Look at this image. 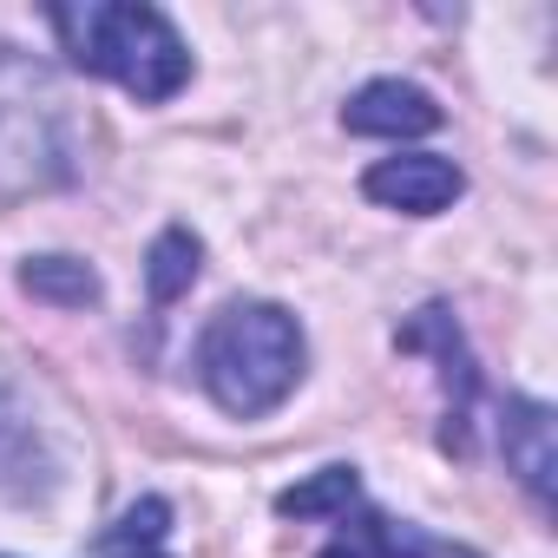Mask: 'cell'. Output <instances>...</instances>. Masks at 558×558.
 Segmentation results:
<instances>
[{
  "mask_svg": "<svg viewBox=\"0 0 558 558\" xmlns=\"http://www.w3.org/2000/svg\"><path fill=\"white\" fill-rule=\"evenodd\" d=\"M86 132L60 73L0 40V204H27L80 178Z\"/></svg>",
  "mask_w": 558,
  "mask_h": 558,
  "instance_id": "obj_1",
  "label": "cell"
},
{
  "mask_svg": "<svg viewBox=\"0 0 558 558\" xmlns=\"http://www.w3.org/2000/svg\"><path fill=\"white\" fill-rule=\"evenodd\" d=\"M303 329L290 310L276 303H223L204 336H197V381L204 395L236 414V421H263L276 414L296 381H303Z\"/></svg>",
  "mask_w": 558,
  "mask_h": 558,
  "instance_id": "obj_2",
  "label": "cell"
},
{
  "mask_svg": "<svg viewBox=\"0 0 558 558\" xmlns=\"http://www.w3.org/2000/svg\"><path fill=\"white\" fill-rule=\"evenodd\" d=\"M66 60L80 73H99L125 86L145 106H165L191 86V47L158 8H119V0H93V8H53L47 14Z\"/></svg>",
  "mask_w": 558,
  "mask_h": 558,
  "instance_id": "obj_3",
  "label": "cell"
},
{
  "mask_svg": "<svg viewBox=\"0 0 558 558\" xmlns=\"http://www.w3.org/2000/svg\"><path fill=\"white\" fill-rule=\"evenodd\" d=\"M395 342H401V349H434V362H440V388H447V427H440V447H447V453H473V401H480V368H473V355H466L460 323L434 303V310H421V316H414Z\"/></svg>",
  "mask_w": 558,
  "mask_h": 558,
  "instance_id": "obj_4",
  "label": "cell"
},
{
  "mask_svg": "<svg viewBox=\"0 0 558 558\" xmlns=\"http://www.w3.org/2000/svg\"><path fill=\"white\" fill-rule=\"evenodd\" d=\"M60 486V460L47 427L34 421L21 388H0V506H40Z\"/></svg>",
  "mask_w": 558,
  "mask_h": 558,
  "instance_id": "obj_5",
  "label": "cell"
},
{
  "mask_svg": "<svg viewBox=\"0 0 558 558\" xmlns=\"http://www.w3.org/2000/svg\"><path fill=\"white\" fill-rule=\"evenodd\" d=\"M316 558H480L453 538H434L408 519H388V512H368L362 499L336 519V538L316 551Z\"/></svg>",
  "mask_w": 558,
  "mask_h": 558,
  "instance_id": "obj_6",
  "label": "cell"
},
{
  "mask_svg": "<svg viewBox=\"0 0 558 558\" xmlns=\"http://www.w3.org/2000/svg\"><path fill=\"white\" fill-rule=\"evenodd\" d=\"M362 191H368L375 204H388V210L434 217V210H447V204L466 191V178H460V165L440 158V151H401V158H381V165L362 178Z\"/></svg>",
  "mask_w": 558,
  "mask_h": 558,
  "instance_id": "obj_7",
  "label": "cell"
},
{
  "mask_svg": "<svg viewBox=\"0 0 558 558\" xmlns=\"http://www.w3.org/2000/svg\"><path fill=\"white\" fill-rule=\"evenodd\" d=\"M447 112L434 106V93L427 86H414V80H368L349 106H342V125L355 132V138H421V132H434Z\"/></svg>",
  "mask_w": 558,
  "mask_h": 558,
  "instance_id": "obj_8",
  "label": "cell"
},
{
  "mask_svg": "<svg viewBox=\"0 0 558 558\" xmlns=\"http://www.w3.org/2000/svg\"><path fill=\"white\" fill-rule=\"evenodd\" d=\"M499 447H506L512 480H519L538 506H551V408L532 401V395H512V401L499 408Z\"/></svg>",
  "mask_w": 558,
  "mask_h": 558,
  "instance_id": "obj_9",
  "label": "cell"
},
{
  "mask_svg": "<svg viewBox=\"0 0 558 558\" xmlns=\"http://www.w3.org/2000/svg\"><path fill=\"white\" fill-rule=\"evenodd\" d=\"M197 263H204V243H197L184 223H171V230L145 250V290H151L158 310H171V303L197 283Z\"/></svg>",
  "mask_w": 558,
  "mask_h": 558,
  "instance_id": "obj_10",
  "label": "cell"
},
{
  "mask_svg": "<svg viewBox=\"0 0 558 558\" xmlns=\"http://www.w3.org/2000/svg\"><path fill=\"white\" fill-rule=\"evenodd\" d=\"M165 538H171V499L145 493V499H132V506L119 512V525L106 532V558H171Z\"/></svg>",
  "mask_w": 558,
  "mask_h": 558,
  "instance_id": "obj_11",
  "label": "cell"
},
{
  "mask_svg": "<svg viewBox=\"0 0 558 558\" xmlns=\"http://www.w3.org/2000/svg\"><path fill=\"white\" fill-rule=\"evenodd\" d=\"M21 290L40 303H60V310H86V303H99V276L80 256H34L21 269Z\"/></svg>",
  "mask_w": 558,
  "mask_h": 558,
  "instance_id": "obj_12",
  "label": "cell"
},
{
  "mask_svg": "<svg viewBox=\"0 0 558 558\" xmlns=\"http://www.w3.org/2000/svg\"><path fill=\"white\" fill-rule=\"evenodd\" d=\"M362 499V480H355V466H323L310 486H290V493H276V512L283 519H342L349 506Z\"/></svg>",
  "mask_w": 558,
  "mask_h": 558,
  "instance_id": "obj_13",
  "label": "cell"
}]
</instances>
